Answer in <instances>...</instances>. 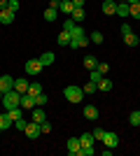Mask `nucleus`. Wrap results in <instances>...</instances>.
I'll return each instance as SVG.
<instances>
[{"label":"nucleus","instance_id":"14","mask_svg":"<svg viewBox=\"0 0 140 156\" xmlns=\"http://www.w3.org/2000/svg\"><path fill=\"white\" fill-rule=\"evenodd\" d=\"M12 126H14V121L9 119V114H7V112H0V128H2V130H9Z\"/></svg>","mask_w":140,"mask_h":156},{"label":"nucleus","instance_id":"26","mask_svg":"<svg viewBox=\"0 0 140 156\" xmlns=\"http://www.w3.org/2000/svg\"><path fill=\"white\" fill-rule=\"evenodd\" d=\"M23 107H12V110H7V114H9V119H12V121H16V119H21L23 117Z\"/></svg>","mask_w":140,"mask_h":156},{"label":"nucleus","instance_id":"6","mask_svg":"<svg viewBox=\"0 0 140 156\" xmlns=\"http://www.w3.org/2000/svg\"><path fill=\"white\" fill-rule=\"evenodd\" d=\"M14 89V77L12 75H0V91L7 93V91H12Z\"/></svg>","mask_w":140,"mask_h":156},{"label":"nucleus","instance_id":"7","mask_svg":"<svg viewBox=\"0 0 140 156\" xmlns=\"http://www.w3.org/2000/svg\"><path fill=\"white\" fill-rule=\"evenodd\" d=\"M82 114H84V119H89V121H96V119H98V107H96V105H87V107L82 110Z\"/></svg>","mask_w":140,"mask_h":156},{"label":"nucleus","instance_id":"46","mask_svg":"<svg viewBox=\"0 0 140 156\" xmlns=\"http://www.w3.org/2000/svg\"><path fill=\"white\" fill-rule=\"evenodd\" d=\"M0 103H2V91H0Z\"/></svg>","mask_w":140,"mask_h":156},{"label":"nucleus","instance_id":"11","mask_svg":"<svg viewBox=\"0 0 140 156\" xmlns=\"http://www.w3.org/2000/svg\"><path fill=\"white\" fill-rule=\"evenodd\" d=\"M21 107H23V110H33V107H35V96L21 93Z\"/></svg>","mask_w":140,"mask_h":156},{"label":"nucleus","instance_id":"5","mask_svg":"<svg viewBox=\"0 0 140 156\" xmlns=\"http://www.w3.org/2000/svg\"><path fill=\"white\" fill-rule=\"evenodd\" d=\"M26 137L28 140H38V137L42 135V130H40V124H35V121H28V126H26Z\"/></svg>","mask_w":140,"mask_h":156},{"label":"nucleus","instance_id":"43","mask_svg":"<svg viewBox=\"0 0 140 156\" xmlns=\"http://www.w3.org/2000/svg\"><path fill=\"white\" fill-rule=\"evenodd\" d=\"M75 2V7H84V2H87V0H73Z\"/></svg>","mask_w":140,"mask_h":156},{"label":"nucleus","instance_id":"19","mask_svg":"<svg viewBox=\"0 0 140 156\" xmlns=\"http://www.w3.org/2000/svg\"><path fill=\"white\" fill-rule=\"evenodd\" d=\"M54 61H56V56H54L52 51H45V54H40V63L45 65V68H49V65H54Z\"/></svg>","mask_w":140,"mask_h":156},{"label":"nucleus","instance_id":"24","mask_svg":"<svg viewBox=\"0 0 140 156\" xmlns=\"http://www.w3.org/2000/svg\"><path fill=\"white\" fill-rule=\"evenodd\" d=\"M26 93H28V96H38V93H42V84H40V82H31Z\"/></svg>","mask_w":140,"mask_h":156},{"label":"nucleus","instance_id":"47","mask_svg":"<svg viewBox=\"0 0 140 156\" xmlns=\"http://www.w3.org/2000/svg\"><path fill=\"white\" fill-rule=\"evenodd\" d=\"M0 133H5V130H2V128H0Z\"/></svg>","mask_w":140,"mask_h":156},{"label":"nucleus","instance_id":"31","mask_svg":"<svg viewBox=\"0 0 140 156\" xmlns=\"http://www.w3.org/2000/svg\"><path fill=\"white\" fill-rule=\"evenodd\" d=\"M100 79H103V75H100L98 70H89V82H93V84H98Z\"/></svg>","mask_w":140,"mask_h":156},{"label":"nucleus","instance_id":"17","mask_svg":"<svg viewBox=\"0 0 140 156\" xmlns=\"http://www.w3.org/2000/svg\"><path fill=\"white\" fill-rule=\"evenodd\" d=\"M93 142H96L93 133H82V135H80V144H82V147H93Z\"/></svg>","mask_w":140,"mask_h":156},{"label":"nucleus","instance_id":"41","mask_svg":"<svg viewBox=\"0 0 140 156\" xmlns=\"http://www.w3.org/2000/svg\"><path fill=\"white\" fill-rule=\"evenodd\" d=\"M40 130H42V133H52V124H49V121L40 124Z\"/></svg>","mask_w":140,"mask_h":156},{"label":"nucleus","instance_id":"40","mask_svg":"<svg viewBox=\"0 0 140 156\" xmlns=\"http://www.w3.org/2000/svg\"><path fill=\"white\" fill-rule=\"evenodd\" d=\"M128 33H133V28H131L126 21H124V23H121V35H128Z\"/></svg>","mask_w":140,"mask_h":156},{"label":"nucleus","instance_id":"27","mask_svg":"<svg viewBox=\"0 0 140 156\" xmlns=\"http://www.w3.org/2000/svg\"><path fill=\"white\" fill-rule=\"evenodd\" d=\"M96 65H98V58H96V56H84V68H87V70H96Z\"/></svg>","mask_w":140,"mask_h":156},{"label":"nucleus","instance_id":"33","mask_svg":"<svg viewBox=\"0 0 140 156\" xmlns=\"http://www.w3.org/2000/svg\"><path fill=\"white\" fill-rule=\"evenodd\" d=\"M47 100H49V98H47L45 93H38V96H35V107H42V105H47Z\"/></svg>","mask_w":140,"mask_h":156},{"label":"nucleus","instance_id":"8","mask_svg":"<svg viewBox=\"0 0 140 156\" xmlns=\"http://www.w3.org/2000/svg\"><path fill=\"white\" fill-rule=\"evenodd\" d=\"M80 137H70V140H68V154L70 156H77L80 154Z\"/></svg>","mask_w":140,"mask_h":156},{"label":"nucleus","instance_id":"13","mask_svg":"<svg viewBox=\"0 0 140 156\" xmlns=\"http://www.w3.org/2000/svg\"><path fill=\"white\" fill-rule=\"evenodd\" d=\"M33 121L35 124H45L47 121V112L42 107H33Z\"/></svg>","mask_w":140,"mask_h":156},{"label":"nucleus","instance_id":"15","mask_svg":"<svg viewBox=\"0 0 140 156\" xmlns=\"http://www.w3.org/2000/svg\"><path fill=\"white\" fill-rule=\"evenodd\" d=\"M28 84H31V82H28L26 77H19V79H14V89H16L19 93H26V91H28Z\"/></svg>","mask_w":140,"mask_h":156},{"label":"nucleus","instance_id":"22","mask_svg":"<svg viewBox=\"0 0 140 156\" xmlns=\"http://www.w3.org/2000/svg\"><path fill=\"white\" fill-rule=\"evenodd\" d=\"M96 86H98V91H103V93L112 91V82H110V79H107V77H103V79H100V82H98V84H96Z\"/></svg>","mask_w":140,"mask_h":156},{"label":"nucleus","instance_id":"1","mask_svg":"<svg viewBox=\"0 0 140 156\" xmlns=\"http://www.w3.org/2000/svg\"><path fill=\"white\" fill-rule=\"evenodd\" d=\"M63 96H66L68 103L77 105V103H82V98H84V91H82V86L70 84V86H66V89H63Z\"/></svg>","mask_w":140,"mask_h":156},{"label":"nucleus","instance_id":"23","mask_svg":"<svg viewBox=\"0 0 140 156\" xmlns=\"http://www.w3.org/2000/svg\"><path fill=\"white\" fill-rule=\"evenodd\" d=\"M138 35H135V33H128V35H124V44L126 47H138Z\"/></svg>","mask_w":140,"mask_h":156},{"label":"nucleus","instance_id":"42","mask_svg":"<svg viewBox=\"0 0 140 156\" xmlns=\"http://www.w3.org/2000/svg\"><path fill=\"white\" fill-rule=\"evenodd\" d=\"M49 2H52L54 9H59V7H61V0H49Z\"/></svg>","mask_w":140,"mask_h":156},{"label":"nucleus","instance_id":"20","mask_svg":"<svg viewBox=\"0 0 140 156\" xmlns=\"http://www.w3.org/2000/svg\"><path fill=\"white\" fill-rule=\"evenodd\" d=\"M12 21H14V12H9V9H0V23L9 26Z\"/></svg>","mask_w":140,"mask_h":156},{"label":"nucleus","instance_id":"37","mask_svg":"<svg viewBox=\"0 0 140 156\" xmlns=\"http://www.w3.org/2000/svg\"><path fill=\"white\" fill-rule=\"evenodd\" d=\"M96 70H98L100 75H103V77H105L107 72H110V65H107V63H98V65H96Z\"/></svg>","mask_w":140,"mask_h":156},{"label":"nucleus","instance_id":"38","mask_svg":"<svg viewBox=\"0 0 140 156\" xmlns=\"http://www.w3.org/2000/svg\"><path fill=\"white\" fill-rule=\"evenodd\" d=\"M73 28H75V21L70 19V16H68V19L63 21V30H68V33H70V30H73Z\"/></svg>","mask_w":140,"mask_h":156},{"label":"nucleus","instance_id":"3","mask_svg":"<svg viewBox=\"0 0 140 156\" xmlns=\"http://www.w3.org/2000/svg\"><path fill=\"white\" fill-rule=\"evenodd\" d=\"M23 70H26V75H40L45 70V65L40 63V58H31V61H26Z\"/></svg>","mask_w":140,"mask_h":156},{"label":"nucleus","instance_id":"44","mask_svg":"<svg viewBox=\"0 0 140 156\" xmlns=\"http://www.w3.org/2000/svg\"><path fill=\"white\" fill-rule=\"evenodd\" d=\"M0 9H7V0H0Z\"/></svg>","mask_w":140,"mask_h":156},{"label":"nucleus","instance_id":"34","mask_svg":"<svg viewBox=\"0 0 140 156\" xmlns=\"http://www.w3.org/2000/svg\"><path fill=\"white\" fill-rule=\"evenodd\" d=\"M19 0H7V9H9V12H14V14H16V12H19Z\"/></svg>","mask_w":140,"mask_h":156},{"label":"nucleus","instance_id":"21","mask_svg":"<svg viewBox=\"0 0 140 156\" xmlns=\"http://www.w3.org/2000/svg\"><path fill=\"white\" fill-rule=\"evenodd\" d=\"M42 16H45V21H49V23H54V21H56V16H59V9H54V7H47Z\"/></svg>","mask_w":140,"mask_h":156},{"label":"nucleus","instance_id":"10","mask_svg":"<svg viewBox=\"0 0 140 156\" xmlns=\"http://www.w3.org/2000/svg\"><path fill=\"white\" fill-rule=\"evenodd\" d=\"M114 14L119 16V19H126V16H131L128 14V2L124 0V2H117V9H114Z\"/></svg>","mask_w":140,"mask_h":156},{"label":"nucleus","instance_id":"18","mask_svg":"<svg viewBox=\"0 0 140 156\" xmlns=\"http://www.w3.org/2000/svg\"><path fill=\"white\" fill-rule=\"evenodd\" d=\"M73 9H75V2L73 0H61V7H59V12H63V14H73Z\"/></svg>","mask_w":140,"mask_h":156},{"label":"nucleus","instance_id":"25","mask_svg":"<svg viewBox=\"0 0 140 156\" xmlns=\"http://www.w3.org/2000/svg\"><path fill=\"white\" fill-rule=\"evenodd\" d=\"M56 42H59L61 47H68V44H70V33H68V30H61L59 37H56Z\"/></svg>","mask_w":140,"mask_h":156},{"label":"nucleus","instance_id":"2","mask_svg":"<svg viewBox=\"0 0 140 156\" xmlns=\"http://www.w3.org/2000/svg\"><path fill=\"white\" fill-rule=\"evenodd\" d=\"M2 105H5V110H12V107H21V93L16 89L12 91L2 93Z\"/></svg>","mask_w":140,"mask_h":156},{"label":"nucleus","instance_id":"39","mask_svg":"<svg viewBox=\"0 0 140 156\" xmlns=\"http://www.w3.org/2000/svg\"><path fill=\"white\" fill-rule=\"evenodd\" d=\"M103 135H105V128H93V137L103 142Z\"/></svg>","mask_w":140,"mask_h":156},{"label":"nucleus","instance_id":"9","mask_svg":"<svg viewBox=\"0 0 140 156\" xmlns=\"http://www.w3.org/2000/svg\"><path fill=\"white\" fill-rule=\"evenodd\" d=\"M70 19H73L75 23H82V21L87 19V12H84V7H75L73 14H70Z\"/></svg>","mask_w":140,"mask_h":156},{"label":"nucleus","instance_id":"29","mask_svg":"<svg viewBox=\"0 0 140 156\" xmlns=\"http://www.w3.org/2000/svg\"><path fill=\"white\" fill-rule=\"evenodd\" d=\"M128 124H131V126H140V110L131 112V117H128Z\"/></svg>","mask_w":140,"mask_h":156},{"label":"nucleus","instance_id":"28","mask_svg":"<svg viewBox=\"0 0 140 156\" xmlns=\"http://www.w3.org/2000/svg\"><path fill=\"white\" fill-rule=\"evenodd\" d=\"M128 14H131V16H135V19H140V2L128 5Z\"/></svg>","mask_w":140,"mask_h":156},{"label":"nucleus","instance_id":"45","mask_svg":"<svg viewBox=\"0 0 140 156\" xmlns=\"http://www.w3.org/2000/svg\"><path fill=\"white\" fill-rule=\"evenodd\" d=\"M126 2H128V5H133V2H140V0H126Z\"/></svg>","mask_w":140,"mask_h":156},{"label":"nucleus","instance_id":"32","mask_svg":"<svg viewBox=\"0 0 140 156\" xmlns=\"http://www.w3.org/2000/svg\"><path fill=\"white\" fill-rule=\"evenodd\" d=\"M82 91H84V93H96V91H98V86L93 84V82H87V84L82 86Z\"/></svg>","mask_w":140,"mask_h":156},{"label":"nucleus","instance_id":"16","mask_svg":"<svg viewBox=\"0 0 140 156\" xmlns=\"http://www.w3.org/2000/svg\"><path fill=\"white\" fill-rule=\"evenodd\" d=\"M82 37H87V30H84L80 23H75V28L70 30V40H82Z\"/></svg>","mask_w":140,"mask_h":156},{"label":"nucleus","instance_id":"12","mask_svg":"<svg viewBox=\"0 0 140 156\" xmlns=\"http://www.w3.org/2000/svg\"><path fill=\"white\" fill-rule=\"evenodd\" d=\"M100 9H103V14H105V16H110V14H114V9H117V2H114V0H103Z\"/></svg>","mask_w":140,"mask_h":156},{"label":"nucleus","instance_id":"30","mask_svg":"<svg viewBox=\"0 0 140 156\" xmlns=\"http://www.w3.org/2000/svg\"><path fill=\"white\" fill-rule=\"evenodd\" d=\"M89 40H91L93 44H100V42H103V33H100V30H93L91 35H89Z\"/></svg>","mask_w":140,"mask_h":156},{"label":"nucleus","instance_id":"35","mask_svg":"<svg viewBox=\"0 0 140 156\" xmlns=\"http://www.w3.org/2000/svg\"><path fill=\"white\" fill-rule=\"evenodd\" d=\"M26 126H28V121H26V119H23V117L14 121V128H16V130H26Z\"/></svg>","mask_w":140,"mask_h":156},{"label":"nucleus","instance_id":"4","mask_svg":"<svg viewBox=\"0 0 140 156\" xmlns=\"http://www.w3.org/2000/svg\"><path fill=\"white\" fill-rule=\"evenodd\" d=\"M103 144L110 147V149H117V147H119V135L112 133V130H105V135H103Z\"/></svg>","mask_w":140,"mask_h":156},{"label":"nucleus","instance_id":"36","mask_svg":"<svg viewBox=\"0 0 140 156\" xmlns=\"http://www.w3.org/2000/svg\"><path fill=\"white\" fill-rule=\"evenodd\" d=\"M93 151H96L93 147H80V154L77 156H93Z\"/></svg>","mask_w":140,"mask_h":156}]
</instances>
